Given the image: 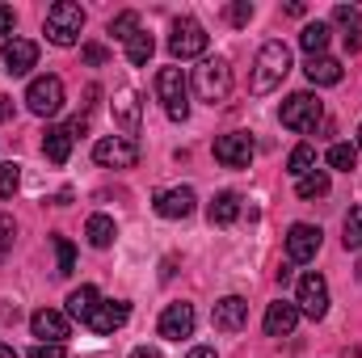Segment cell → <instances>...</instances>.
I'll use <instances>...</instances> for the list:
<instances>
[{
	"instance_id": "1",
	"label": "cell",
	"mask_w": 362,
	"mask_h": 358,
	"mask_svg": "<svg viewBox=\"0 0 362 358\" xmlns=\"http://www.w3.org/2000/svg\"><path fill=\"white\" fill-rule=\"evenodd\" d=\"M286 72H291V47H286L282 38H270V42L257 51V59H253L249 93H257V97L274 93L278 85H282V81H286Z\"/></svg>"
},
{
	"instance_id": "2",
	"label": "cell",
	"mask_w": 362,
	"mask_h": 358,
	"mask_svg": "<svg viewBox=\"0 0 362 358\" xmlns=\"http://www.w3.org/2000/svg\"><path fill=\"white\" fill-rule=\"evenodd\" d=\"M194 93H198V101H206V105L228 101V93H232V68H228L223 55L202 59V64L194 68Z\"/></svg>"
},
{
	"instance_id": "3",
	"label": "cell",
	"mask_w": 362,
	"mask_h": 358,
	"mask_svg": "<svg viewBox=\"0 0 362 358\" xmlns=\"http://www.w3.org/2000/svg\"><path fill=\"white\" fill-rule=\"evenodd\" d=\"M42 30H47V42H55V47H72V42L81 38V30H85V8L72 4V0H59V4L47 8Z\"/></svg>"
},
{
	"instance_id": "4",
	"label": "cell",
	"mask_w": 362,
	"mask_h": 358,
	"mask_svg": "<svg viewBox=\"0 0 362 358\" xmlns=\"http://www.w3.org/2000/svg\"><path fill=\"white\" fill-rule=\"evenodd\" d=\"M278 118H282L286 131H316V127L325 122V101H320L316 93H291V97L282 101Z\"/></svg>"
},
{
	"instance_id": "5",
	"label": "cell",
	"mask_w": 362,
	"mask_h": 358,
	"mask_svg": "<svg viewBox=\"0 0 362 358\" xmlns=\"http://www.w3.org/2000/svg\"><path fill=\"white\" fill-rule=\"evenodd\" d=\"M156 97H160V105H165V114L173 122L189 118V85H185L181 68H160L156 72Z\"/></svg>"
},
{
	"instance_id": "6",
	"label": "cell",
	"mask_w": 362,
	"mask_h": 358,
	"mask_svg": "<svg viewBox=\"0 0 362 358\" xmlns=\"http://www.w3.org/2000/svg\"><path fill=\"white\" fill-rule=\"evenodd\" d=\"M206 30L194 21V17H177L173 21V34H169V55L173 59H198V55H206Z\"/></svg>"
},
{
	"instance_id": "7",
	"label": "cell",
	"mask_w": 362,
	"mask_h": 358,
	"mask_svg": "<svg viewBox=\"0 0 362 358\" xmlns=\"http://www.w3.org/2000/svg\"><path fill=\"white\" fill-rule=\"evenodd\" d=\"M295 308H299V316H308V321H325V312H329V282H325V274L308 270V274L299 278Z\"/></svg>"
},
{
	"instance_id": "8",
	"label": "cell",
	"mask_w": 362,
	"mask_h": 358,
	"mask_svg": "<svg viewBox=\"0 0 362 358\" xmlns=\"http://www.w3.org/2000/svg\"><path fill=\"white\" fill-rule=\"evenodd\" d=\"M25 105H30V114H38V118L59 114V110H64V81H59V76H34L30 89H25Z\"/></svg>"
},
{
	"instance_id": "9",
	"label": "cell",
	"mask_w": 362,
	"mask_h": 358,
	"mask_svg": "<svg viewBox=\"0 0 362 358\" xmlns=\"http://www.w3.org/2000/svg\"><path fill=\"white\" fill-rule=\"evenodd\" d=\"M253 135L249 131H228V135H215V161L223 169H249L253 165Z\"/></svg>"
},
{
	"instance_id": "10",
	"label": "cell",
	"mask_w": 362,
	"mask_h": 358,
	"mask_svg": "<svg viewBox=\"0 0 362 358\" xmlns=\"http://www.w3.org/2000/svg\"><path fill=\"white\" fill-rule=\"evenodd\" d=\"M93 161L105 165V169H135L139 148H135V139H127V135H105V139L93 144Z\"/></svg>"
},
{
	"instance_id": "11",
	"label": "cell",
	"mask_w": 362,
	"mask_h": 358,
	"mask_svg": "<svg viewBox=\"0 0 362 358\" xmlns=\"http://www.w3.org/2000/svg\"><path fill=\"white\" fill-rule=\"evenodd\" d=\"M30 329H34L38 346H64L68 333H72L68 312H59V308H38V312L30 316Z\"/></svg>"
},
{
	"instance_id": "12",
	"label": "cell",
	"mask_w": 362,
	"mask_h": 358,
	"mask_svg": "<svg viewBox=\"0 0 362 358\" xmlns=\"http://www.w3.org/2000/svg\"><path fill=\"white\" fill-rule=\"evenodd\" d=\"M127 316H131V304H122V299H97V308L89 312L85 325L97 337H110V333H118L127 325Z\"/></svg>"
},
{
	"instance_id": "13",
	"label": "cell",
	"mask_w": 362,
	"mask_h": 358,
	"mask_svg": "<svg viewBox=\"0 0 362 358\" xmlns=\"http://www.w3.org/2000/svg\"><path fill=\"white\" fill-rule=\"evenodd\" d=\"M211 325H215L219 333H240V329L249 325V304H245L240 295H223V299L211 308Z\"/></svg>"
},
{
	"instance_id": "14",
	"label": "cell",
	"mask_w": 362,
	"mask_h": 358,
	"mask_svg": "<svg viewBox=\"0 0 362 358\" xmlns=\"http://www.w3.org/2000/svg\"><path fill=\"white\" fill-rule=\"evenodd\" d=\"M316 253H320V228L291 224V232H286V258L291 262H312Z\"/></svg>"
},
{
	"instance_id": "15",
	"label": "cell",
	"mask_w": 362,
	"mask_h": 358,
	"mask_svg": "<svg viewBox=\"0 0 362 358\" xmlns=\"http://www.w3.org/2000/svg\"><path fill=\"white\" fill-rule=\"evenodd\" d=\"M194 207H198V198H194L189 185H173V190L156 194V215L160 219H185V215H194Z\"/></svg>"
},
{
	"instance_id": "16",
	"label": "cell",
	"mask_w": 362,
	"mask_h": 358,
	"mask_svg": "<svg viewBox=\"0 0 362 358\" xmlns=\"http://www.w3.org/2000/svg\"><path fill=\"white\" fill-rule=\"evenodd\" d=\"M194 333V304H169L160 312V337L165 342H181Z\"/></svg>"
},
{
	"instance_id": "17",
	"label": "cell",
	"mask_w": 362,
	"mask_h": 358,
	"mask_svg": "<svg viewBox=\"0 0 362 358\" xmlns=\"http://www.w3.org/2000/svg\"><path fill=\"white\" fill-rule=\"evenodd\" d=\"M34 64H38V42H30V38H8L4 42V72L8 76H25Z\"/></svg>"
},
{
	"instance_id": "18",
	"label": "cell",
	"mask_w": 362,
	"mask_h": 358,
	"mask_svg": "<svg viewBox=\"0 0 362 358\" xmlns=\"http://www.w3.org/2000/svg\"><path fill=\"white\" fill-rule=\"evenodd\" d=\"M299 325V308L291 299H274L266 308V337H291Z\"/></svg>"
},
{
	"instance_id": "19",
	"label": "cell",
	"mask_w": 362,
	"mask_h": 358,
	"mask_svg": "<svg viewBox=\"0 0 362 358\" xmlns=\"http://www.w3.org/2000/svg\"><path fill=\"white\" fill-rule=\"evenodd\" d=\"M114 122L122 127V135H139V93L135 89H118L114 93Z\"/></svg>"
},
{
	"instance_id": "20",
	"label": "cell",
	"mask_w": 362,
	"mask_h": 358,
	"mask_svg": "<svg viewBox=\"0 0 362 358\" xmlns=\"http://www.w3.org/2000/svg\"><path fill=\"white\" fill-rule=\"evenodd\" d=\"M303 72H308V81H312L316 89H329V85H341V76H346V68H341V64H337L333 55H312Z\"/></svg>"
},
{
	"instance_id": "21",
	"label": "cell",
	"mask_w": 362,
	"mask_h": 358,
	"mask_svg": "<svg viewBox=\"0 0 362 358\" xmlns=\"http://www.w3.org/2000/svg\"><path fill=\"white\" fill-rule=\"evenodd\" d=\"M42 156H47L51 165H68V156H72V131H68V127H47V135H42Z\"/></svg>"
},
{
	"instance_id": "22",
	"label": "cell",
	"mask_w": 362,
	"mask_h": 358,
	"mask_svg": "<svg viewBox=\"0 0 362 358\" xmlns=\"http://www.w3.org/2000/svg\"><path fill=\"white\" fill-rule=\"evenodd\" d=\"M206 215H211V224H219V228L236 224V215H240V194H232V190L215 194V198H211V207H206Z\"/></svg>"
},
{
	"instance_id": "23",
	"label": "cell",
	"mask_w": 362,
	"mask_h": 358,
	"mask_svg": "<svg viewBox=\"0 0 362 358\" xmlns=\"http://www.w3.org/2000/svg\"><path fill=\"white\" fill-rule=\"evenodd\" d=\"M329 38H333L329 21H308V25H303V34H299V47H303L308 55H325Z\"/></svg>"
},
{
	"instance_id": "24",
	"label": "cell",
	"mask_w": 362,
	"mask_h": 358,
	"mask_svg": "<svg viewBox=\"0 0 362 358\" xmlns=\"http://www.w3.org/2000/svg\"><path fill=\"white\" fill-rule=\"evenodd\" d=\"M85 236H89L93 249H110L114 236H118V224H114L110 215H93L89 224H85Z\"/></svg>"
},
{
	"instance_id": "25",
	"label": "cell",
	"mask_w": 362,
	"mask_h": 358,
	"mask_svg": "<svg viewBox=\"0 0 362 358\" xmlns=\"http://www.w3.org/2000/svg\"><path fill=\"white\" fill-rule=\"evenodd\" d=\"M152 51H156V38H152L148 30H139V34L127 38V59H131L135 68H144V64L152 59Z\"/></svg>"
},
{
	"instance_id": "26",
	"label": "cell",
	"mask_w": 362,
	"mask_h": 358,
	"mask_svg": "<svg viewBox=\"0 0 362 358\" xmlns=\"http://www.w3.org/2000/svg\"><path fill=\"white\" fill-rule=\"evenodd\" d=\"M97 287H76L72 295H68V316H76V321H89V312L97 308Z\"/></svg>"
},
{
	"instance_id": "27",
	"label": "cell",
	"mask_w": 362,
	"mask_h": 358,
	"mask_svg": "<svg viewBox=\"0 0 362 358\" xmlns=\"http://www.w3.org/2000/svg\"><path fill=\"white\" fill-rule=\"evenodd\" d=\"M312 169H316V148H312V144H299V148L286 156V173L299 181V178H308Z\"/></svg>"
},
{
	"instance_id": "28",
	"label": "cell",
	"mask_w": 362,
	"mask_h": 358,
	"mask_svg": "<svg viewBox=\"0 0 362 358\" xmlns=\"http://www.w3.org/2000/svg\"><path fill=\"white\" fill-rule=\"evenodd\" d=\"M295 194H299V198H325V194H329V173H325V169H312L308 178L295 181Z\"/></svg>"
},
{
	"instance_id": "29",
	"label": "cell",
	"mask_w": 362,
	"mask_h": 358,
	"mask_svg": "<svg viewBox=\"0 0 362 358\" xmlns=\"http://www.w3.org/2000/svg\"><path fill=\"white\" fill-rule=\"evenodd\" d=\"M329 169H341V173L358 169V148L354 144H333L329 148Z\"/></svg>"
},
{
	"instance_id": "30",
	"label": "cell",
	"mask_w": 362,
	"mask_h": 358,
	"mask_svg": "<svg viewBox=\"0 0 362 358\" xmlns=\"http://www.w3.org/2000/svg\"><path fill=\"white\" fill-rule=\"evenodd\" d=\"M51 245H55V258H59V270H55V274L68 278V274L76 270V249H72V241H68V236H51Z\"/></svg>"
},
{
	"instance_id": "31",
	"label": "cell",
	"mask_w": 362,
	"mask_h": 358,
	"mask_svg": "<svg viewBox=\"0 0 362 358\" xmlns=\"http://www.w3.org/2000/svg\"><path fill=\"white\" fill-rule=\"evenodd\" d=\"M110 34H114V38H122V42H127L131 34H139V13H131V8H127V13H118V17L110 21Z\"/></svg>"
},
{
	"instance_id": "32",
	"label": "cell",
	"mask_w": 362,
	"mask_h": 358,
	"mask_svg": "<svg viewBox=\"0 0 362 358\" xmlns=\"http://www.w3.org/2000/svg\"><path fill=\"white\" fill-rule=\"evenodd\" d=\"M346 249H362V207H350V215H346Z\"/></svg>"
},
{
	"instance_id": "33",
	"label": "cell",
	"mask_w": 362,
	"mask_h": 358,
	"mask_svg": "<svg viewBox=\"0 0 362 358\" xmlns=\"http://www.w3.org/2000/svg\"><path fill=\"white\" fill-rule=\"evenodd\" d=\"M17 185H21V169H17L13 161H4V165H0V198H13Z\"/></svg>"
},
{
	"instance_id": "34",
	"label": "cell",
	"mask_w": 362,
	"mask_h": 358,
	"mask_svg": "<svg viewBox=\"0 0 362 358\" xmlns=\"http://www.w3.org/2000/svg\"><path fill=\"white\" fill-rule=\"evenodd\" d=\"M13 241H17V224H13V215H0V262L13 253Z\"/></svg>"
},
{
	"instance_id": "35",
	"label": "cell",
	"mask_w": 362,
	"mask_h": 358,
	"mask_svg": "<svg viewBox=\"0 0 362 358\" xmlns=\"http://www.w3.org/2000/svg\"><path fill=\"white\" fill-rule=\"evenodd\" d=\"M228 21H232V25H249V21H253V4H249V0H236V4L228 8Z\"/></svg>"
},
{
	"instance_id": "36",
	"label": "cell",
	"mask_w": 362,
	"mask_h": 358,
	"mask_svg": "<svg viewBox=\"0 0 362 358\" xmlns=\"http://www.w3.org/2000/svg\"><path fill=\"white\" fill-rule=\"evenodd\" d=\"M333 21H337V25H346V30H358V8L337 4V8H333Z\"/></svg>"
},
{
	"instance_id": "37",
	"label": "cell",
	"mask_w": 362,
	"mask_h": 358,
	"mask_svg": "<svg viewBox=\"0 0 362 358\" xmlns=\"http://www.w3.org/2000/svg\"><path fill=\"white\" fill-rule=\"evenodd\" d=\"M105 55H110V51H105L101 42H89V47H85V64H89V68H101V64H105Z\"/></svg>"
},
{
	"instance_id": "38",
	"label": "cell",
	"mask_w": 362,
	"mask_h": 358,
	"mask_svg": "<svg viewBox=\"0 0 362 358\" xmlns=\"http://www.w3.org/2000/svg\"><path fill=\"white\" fill-rule=\"evenodd\" d=\"M13 25H17V13L8 8V4H0V38L8 42V34H13Z\"/></svg>"
},
{
	"instance_id": "39",
	"label": "cell",
	"mask_w": 362,
	"mask_h": 358,
	"mask_svg": "<svg viewBox=\"0 0 362 358\" xmlns=\"http://www.w3.org/2000/svg\"><path fill=\"white\" fill-rule=\"evenodd\" d=\"M30 358H64V346H34Z\"/></svg>"
},
{
	"instance_id": "40",
	"label": "cell",
	"mask_w": 362,
	"mask_h": 358,
	"mask_svg": "<svg viewBox=\"0 0 362 358\" xmlns=\"http://www.w3.org/2000/svg\"><path fill=\"white\" fill-rule=\"evenodd\" d=\"M346 51H350V55L362 51V30H346Z\"/></svg>"
},
{
	"instance_id": "41",
	"label": "cell",
	"mask_w": 362,
	"mask_h": 358,
	"mask_svg": "<svg viewBox=\"0 0 362 358\" xmlns=\"http://www.w3.org/2000/svg\"><path fill=\"white\" fill-rule=\"evenodd\" d=\"M131 358H160V350H156V346H135Z\"/></svg>"
},
{
	"instance_id": "42",
	"label": "cell",
	"mask_w": 362,
	"mask_h": 358,
	"mask_svg": "<svg viewBox=\"0 0 362 358\" xmlns=\"http://www.w3.org/2000/svg\"><path fill=\"white\" fill-rule=\"evenodd\" d=\"M8 118H13V101L0 93V122H8Z\"/></svg>"
},
{
	"instance_id": "43",
	"label": "cell",
	"mask_w": 362,
	"mask_h": 358,
	"mask_svg": "<svg viewBox=\"0 0 362 358\" xmlns=\"http://www.w3.org/2000/svg\"><path fill=\"white\" fill-rule=\"evenodd\" d=\"M185 358H219V354H215L211 346H194V350H189V354H185Z\"/></svg>"
},
{
	"instance_id": "44",
	"label": "cell",
	"mask_w": 362,
	"mask_h": 358,
	"mask_svg": "<svg viewBox=\"0 0 362 358\" xmlns=\"http://www.w3.org/2000/svg\"><path fill=\"white\" fill-rule=\"evenodd\" d=\"M0 358H17V350L13 346H0Z\"/></svg>"
},
{
	"instance_id": "45",
	"label": "cell",
	"mask_w": 362,
	"mask_h": 358,
	"mask_svg": "<svg viewBox=\"0 0 362 358\" xmlns=\"http://www.w3.org/2000/svg\"><path fill=\"white\" fill-rule=\"evenodd\" d=\"M358 152H362V127H358Z\"/></svg>"
}]
</instances>
